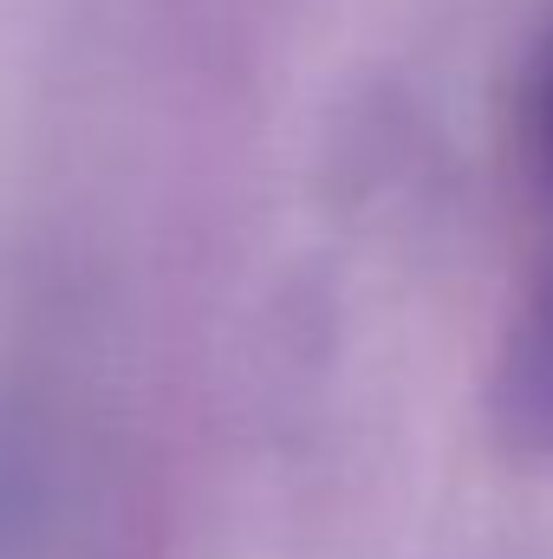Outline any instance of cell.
<instances>
[{
    "label": "cell",
    "mask_w": 553,
    "mask_h": 559,
    "mask_svg": "<svg viewBox=\"0 0 553 559\" xmlns=\"http://www.w3.org/2000/svg\"><path fill=\"white\" fill-rule=\"evenodd\" d=\"M541 143H548V163H553V66H548V85H541Z\"/></svg>",
    "instance_id": "cell-1"
}]
</instances>
